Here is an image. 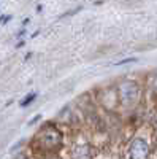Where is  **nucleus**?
Returning a JSON list of instances; mask_svg holds the SVG:
<instances>
[{"mask_svg":"<svg viewBox=\"0 0 157 159\" xmlns=\"http://www.w3.org/2000/svg\"><path fill=\"white\" fill-rule=\"evenodd\" d=\"M137 59L135 57H130V59H122V61H119V62H116L114 65H124V64H129V62H135Z\"/></svg>","mask_w":157,"mask_h":159,"instance_id":"obj_4","label":"nucleus"},{"mask_svg":"<svg viewBox=\"0 0 157 159\" xmlns=\"http://www.w3.org/2000/svg\"><path fill=\"white\" fill-rule=\"evenodd\" d=\"M51 159H59V157H51Z\"/></svg>","mask_w":157,"mask_h":159,"instance_id":"obj_9","label":"nucleus"},{"mask_svg":"<svg viewBox=\"0 0 157 159\" xmlns=\"http://www.w3.org/2000/svg\"><path fill=\"white\" fill-rule=\"evenodd\" d=\"M40 118H41V115H38V116H35L33 119H30V121H29V126H32V124H35L37 121H40Z\"/></svg>","mask_w":157,"mask_h":159,"instance_id":"obj_5","label":"nucleus"},{"mask_svg":"<svg viewBox=\"0 0 157 159\" xmlns=\"http://www.w3.org/2000/svg\"><path fill=\"white\" fill-rule=\"evenodd\" d=\"M35 99H37V92H30V94H27V96H25V97L21 100V103H19V105L24 108V107H27V105H30Z\"/></svg>","mask_w":157,"mask_h":159,"instance_id":"obj_3","label":"nucleus"},{"mask_svg":"<svg viewBox=\"0 0 157 159\" xmlns=\"http://www.w3.org/2000/svg\"><path fill=\"white\" fill-rule=\"evenodd\" d=\"M27 22H29V18H25V19L22 21V25H27Z\"/></svg>","mask_w":157,"mask_h":159,"instance_id":"obj_8","label":"nucleus"},{"mask_svg":"<svg viewBox=\"0 0 157 159\" xmlns=\"http://www.w3.org/2000/svg\"><path fill=\"white\" fill-rule=\"evenodd\" d=\"M30 57H32V52H27V54H25V57H24V59L27 61V59H30Z\"/></svg>","mask_w":157,"mask_h":159,"instance_id":"obj_7","label":"nucleus"},{"mask_svg":"<svg viewBox=\"0 0 157 159\" xmlns=\"http://www.w3.org/2000/svg\"><path fill=\"white\" fill-rule=\"evenodd\" d=\"M149 145L145 139H135L129 145V157L130 159H148Z\"/></svg>","mask_w":157,"mask_h":159,"instance_id":"obj_2","label":"nucleus"},{"mask_svg":"<svg viewBox=\"0 0 157 159\" xmlns=\"http://www.w3.org/2000/svg\"><path fill=\"white\" fill-rule=\"evenodd\" d=\"M138 94H140V89H138V84L135 81H124V83H121L119 96H121V100H122L124 105L135 103L137 99H138Z\"/></svg>","mask_w":157,"mask_h":159,"instance_id":"obj_1","label":"nucleus"},{"mask_svg":"<svg viewBox=\"0 0 157 159\" xmlns=\"http://www.w3.org/2000/svg\"><path fill=\"white\" fill-rule=\"evenodd\" d=\"M10 19H11V16H2V18H0V22L5 24V22H8Z\"/></svg>","mask_w":157,"mask_h":159,"instance_id":"obj_6","label":"nucleus"}]
</instances>
